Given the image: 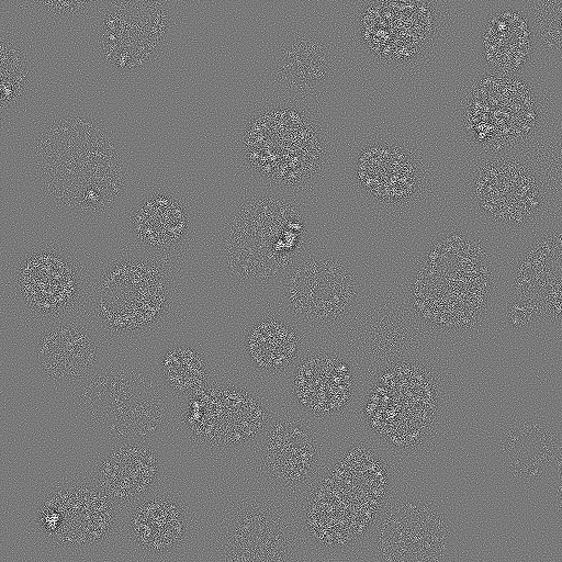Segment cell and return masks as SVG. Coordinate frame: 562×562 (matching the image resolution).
Segmentation results:
<instances>
[{
  "mask_svg": "<svg viewBox=\"0 0 562 562\" xmlns=\"http://www.w3.org/2000/svg\"><path fill=\"white\" fill-rule=\"evenodd\" d=\"M34 139L42 190L59 210L87 216L110 212L127 189V166L110 131L79 113L57 114Z\"/></svg>",
  "mask_w": 562,
  "mask_h": 562,
  "instance_id": "1",
  "label": "cell"
},
{
  "mask_svg": "<svg viewBox=\"0 0 562 562\" xmlns=\"http://www.w3.org/2000/svg\"><path fill=\"white\" fill-rule=\"evenodd\" d=\"M176 290L169 261L133 249L94 274L91 321L101 334L127 338L148 334L170 316Z\"/></svg>",
  "mask_w": 562,
  "mask_h": 562,
  "instance_id": "2",
  "label": "cell"
},
{
  "mask_svg": "<svg viewBox=\"0 0 562 562\" xmlns=\"http://www.w3.org/2000/svg\"><path fill=\"white\" fill-rule=\"evenodd\" d=\"M94 276L66 247L56 243L26 246L9 267L10 303L33 328L88 311Z\"/></svg>",
  "mask_w": 562,
  "mask_h": 562,
  "instance_id": "3",
  "label": "cell"
},
{
  "mask_svg": "<svg viewBox=\"0 0 562 562\" xmlns=\"http://www.w3.org/2000/svg\"><path fill=\"white\" fill-rule=\"evenodd\" d=\"M225 263L235 280L251 286L277 282L293 263L303 234L300 214L290 200L259 193L235 216Z\"/></svg>",
  "mask_w": 562,
  "mask_h": 562,
  "instance_id": "4",
  "label": "cell"
},
{
  "mask_svg": "<svg viewBox=\"0 0 562 562\" xmlns=\"http://www.w3.org/2000/svg\"><path fill=\"white\" fill-rule=\"evenodd\" d=\"M32 509L35 533L55 548L89 553L121 537L124 510L90 474H70L52 482Z\"/></svg>",
  "mask_w": 562,
  "mask_h": 562,
  "instance_id": "5",
  "label": "cell"
},
{
  "mask_svg": "<svg viewBox=\"0 0 562 562\" xmlns=\"http://www.w3.org/2000/svg\"><path fill=\"white\" fill-rule=\"evenodd\" d=\"M362 291L358 272L330 254L299 255L276 282L278 313L294 325L324 328L340 322Z\"/></svg>",
  "mask_w": 562,
  "mask_h": 562,
  "instance_id": "6",
  "label": "cell"
},
{
  "mask_svg": "<svg viewBox=\"0 0 562 562\" xmlns=\"http://www.w3.org/2000/svg\"><path fill=\"white\" fill-rule=\"evenodd\" d=\"M81 389L79 406L97 430L119 440H148L167 420L160 393L138 368L105 364Z\"/></svg>",
  "mask_w": 562,
  "mask_h": 562,
  "instance_id": "7",
  "label": "cell"
},
{
  "mask_svg": "<svg viewBox=\"0 0 562 562\" xmlns=\"http://www.w3.org/2000/svg\"><path fill=\"white\" fill-rule=\"evenodd\" d=\"M473 210L501 232L530 228L544 211V187L522 158L494 156L480 162L468 183Z\"/></svg>",
  "mask_w": 562,
  "mask_h": 562,
  "instance_id": "8",
  "label": "cell"
},
{
  "mask_svg": "<svg viewBox=\"0 0 562 562\" xmlns=\"http://www.w3.org/2000/svg\"><path fill=\"white\" fill-rule=\"evenodd\" d=\"M30 359L45 385L76 389L104 366L102 334L82 315L43 324L33 328Z\"/></svg>",
  "mask_w": 562,
  "mask_h": 562,
  "instance_id": "9",
  "label": "cell"
},
{
  "mask_svg": "<svg viewBox=\"0 0 562 562\" xmlns=\"http://www.w3.org/2000/svg\"><path fill=\"white\" fill-rule=\"evenodd\" d=\"M408 146L393 136L370 137L353 156L356 184L386 211H403L423 190V169Z\"/></svg>",
  "mask_w": 562,
  "mask_h": 562,
  "instance_id": "10",
  "label": "cell"
},
{
  "mask_svg": "<svg viewBox=\"0 0 562 562\" xmlns=\"http://www.w3.org/2000/svg\"><path fill=\"white\" fill-rule=\"evenodd\" d=\"M195 227L196 215L188 198L167 186L145 193L126 218L132 249L167 261L190 245Z\"/></svg>",
  "mask_w": 562,
  "mask_h": 562,
  "instance_id": "11",
  "label": "cell"
},
{
  "mask_svg": "<svg viewBox=\"0 0 562 562\" xmlns=\"http://www.w3.org/2000/svg\"><path fill=\"white\" fill-rule=\"evenodd\" d=\"M192 514L180 495L158 487L123 513L121 538L148 557L176 552L190 537Z\"/></svg>",
  "mask_w": 562,
  "mask_h": 562,
  "instance_id": "12",
  "label": "cell"
},
{
  "mask_svg": "<svg viewBox=\"0 0 562 562\" xmlns=\"http://www.w3.org/2000/svg\"><path fill=\"white\" fill-rule=\"evenodd\" d=\"M338 70V56L324 36L311 31H294L278 46L272 74L281 86L313 92L329 85Z\"/></svg>",
  "mask_w": 562,
  "mask_h": 562,
  "instance_id": "13",
  "label": "cell"
},
{
  "mask_svg": "<svg viewBox=\"0 0 562 562\" xmlns=\"http://www.w3.org/2000/svg\"><path fill=\"white\" fill-rule=\"evenodd\" d=\"M302 338L290 319L267 312L249 323L243 334L241 350L248 364L263 374H279L300 358Z\"/></svg>",
  "mask_w": 562,
  "mask_h": 562,
  "instance_id": "14",
  "label": "cell"
},
{
  "mask_svg": "<svg viewBox=\"0 0 562 562\" xmlns=\"http://www.w3.org/2000/svg\"><path fill=\"white\" fill-rule=\"evenodd\" d=\"M535 46L532 33L525 13L503 10L493 15L482 34L485 60L495 70L515 72L526 65Z\"/></svg>",
  "mask_w": 562,
  "mask_h": 562,
  "instance_id": "15",
  "label": "cell"
},
{
  "mask_svg": "<svg viewBox=\"0 0 562 562\" xmlns=\"http://www.w3.org/2000/svg\"><path fill=\"white\" fill-rule=\"evenodd\" d=\"M561 234L549 232L535 238L512 271L517 296L537 297L553 279V266L561 265ZM559 276V274H558Z\"/></svg>",
  "mask_w": 562,
  "mask_h": 562,
  "instance_id": "16",
  "label": "cell"
},
{
  "mask_svg": "<svg viewBox=\"0 0 562 562\" xmlns=\"http://www.w3.org/2000/svg\"><path fill=\"white\" fill-rule=\"evenodd\" d=\"M158 368L165 385L177 394L201 389L209 375L202 355L187 346H177L166 351Z\"/></svg>",
  "mask_w": 562,
  "mask_h": 562,
  "instance_id": "17",
  "label": "cell"
},
{
  "mask_svg": "<svg viewBox=\"0 0 562 562\" xmlns=\"http://www.w3.org/2000/svg\"><path fill=\"white\" fill-rule=\"evenodd\" d=\"M525 13L533 37L535 45L551 54L561 50L562 1L541 0L527 3Z\"/></svg>",
  "mask_w": 562,
  "mask_h": 562,
  "instance_id": "18",
  "label": "cell"
}]
</instances>
